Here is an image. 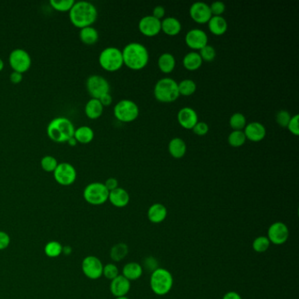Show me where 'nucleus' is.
Listing matches in <instances>:
<instances>
[{
  "label": "nucleus",
  "mask_w": 299,
  "mask_h": 299,
  "mask_svg": "<svg viewBox=\"0 0 299 299\" xmlns=\"http://www.w3.org/2000/svg\"><path fill=\"white\" fill-rule=\"evenodd\" d=\"M97 7L91 2L85 0L75 1L69 12V20L78 28L93 25L97 20Z\"/></svg>",
  "instance_id": "nucleus-1"
},
{
  "label": "nucleus",
  "mask_w": 299,
  "mask_h": 299,
  "mask_svg": "<svg viewBox=\"0 0 299 299\" xmlns=\"http://www.w3.org/2000/svg\"><path fill=\"white\" fill-rule=\"evenodd\" d=\"M121 51L124 65L132 70H140L148 64L150 52L143 44L130 42Z\"/></svg>",
  "instance_id": "nucleus-2"
},
{
  "label": "nucleus",
  "mask_w": 299,
  "mask_h": 299,
  "mask_svg": "<svg viewBox=\"0 0 299 299\" xmlns=\"http://www.w3.org/2000/svg\"><path fill=\"white\" fill-rule=\"evenodd\" d=\"M75 129V126L69 118L56 117L48 123L47 134L50 140L57 143H63L74 136Z\"/></svg>",
  "instance_id": "nucleus-3"
},
{
  "label": "nucleus",
  "mask_w": 299,
  "mask_h": 299,
  "mask_svg": "<svg viewBox=\"0 0 299 299\" xmlns=\"http://www.w3.org/2000/svg\"><path fill=\"white\" fill-rule=\"evenodd\" d=\"M154 96L161 103H173L177 101L180 97L178 82L173 78H161L155 85Z\"/></svg>",
  "instance_id": "nucleus-4"
},
{
  "label": "nucleus",
  "mask_w": 299,
  "mask_h": 299,
  "mask_svg": "<svg viewBox=\"0 0 299 299\" xmlns=\"http://www.w3.org/2000/svg\"><path fill=\"white\" fill-rule=\"evenodd\" d=\"M150 288L157 296H165L173 288L174 278L168 269L163 268H156L151 273Z\"/></svg>",
  "instance_id": "nucleus-5"
},
{
  "label": "nucleus",
  "mask_w": 299,
  "mask_h": 299,
  "mask_svg": "<svg viewBox=\"0 0 299 299\" xmlns=\"http://www.w3.org/2000/svg\"><path fill=\"white\" fill-rule=\"evenodd\" d=\"M98 63L101 68L106 71H118L124 65L121 49L116 47L104 48L98 56Z\"/></svg>",
  "instance_id": "nucleus-6"
},
{
  "label": "nucleus",
  "mask_w": 299,
  "mask_h": 299,
  "mask_svg": "<svg viewBox=\"0 0 299 299\" xmlns=\"http://www.w3.org/2000/svg\"><path fill=\"white\" fill-rule=\"evenodd\" d=\"M113 114L118 121L131 123L140 115V108L133 100L122 99L113 107Z\"/></svg>",
  "instance_id": "nucleus-7"
},
{
  "label": "nucleus",
  "mask_w": 299,
  "mask_h": 299,
  "mask_svg": "<svg viewBox=\"0 0 299 299\" xmlns=\"http://www.w3.org/2000/svg\"><path fill=\"white\" fill-rule=\"evenodd\" d=\"M83 196L86 202L92 206H101L108 201L109 190L106 189L104 183L93 182L84 188Z\"/></svg>",
  "instance_id": "nucleus-8"
},
{
  "label": "nucleus",
  "mask_w": 299,
  "mask_h": 299,
  "mask_svg": "<svg viewBox=\"0 0 299 299\" xmlns=\"http://www.w3.org/2000/svg\"><path fill=\"white\" fill-rule=\"evenodd\" d=\"M85 86L91 97L97 99L105 94L110 93L111 89L108 80L104 78L103 76L97 74L89 76L85 83Z\"/></svg>",
  "instance_id": "nucleus-9"
},
{
  "label": "nucleus",
  "mask_w": 299,
  "mask_h": 299,
  "mask_svg": "<svg viewBox=\"0 0 299 299\" xmlns=\"http://www.w3.org/2000/svg\"><path fill=\"white\" fill-rule=\"evenodd\" d=\"M10 66L13 71L25 73L30 69L32 65V58L30 54L23 48H15L11 51L9 55Z\"/></svg>",
  "instance_id": "nucleus-10"
},
{
  "label": "nucleus",
  "mask_w": 299,
  "mask_h": 299,
  "mask_svg": "<svg viewBox=\"0 0 299 299\" xmlns=\"http://www.w3.org/2000/svg\"><path fill=\"white\" fill-rule=\"evenodd\" d=\"M54 173V178L57 184L63 186H69L74 184L77 179V169L69 162H60Z\"/></svg>",
  "instance_id": "nucleus-11"
},
{
  "label": "nucleus",
  "mask_w": 299,
  "mask_h": 299,
  "mask_svg": "<svg viewBox=\"0 0 299 299\" xmlns=\"http://www.w3.org/2000/svg\"><path fill=\"white\" fill-rule=\"evenodd\" d=\"M103 263L96 256H87L82 262L83 273L91 280L99 279L103 276Z\"/></svg>",
  "instance_id": "nucleus-12"
},
{
  "label": "nucleus",
  "mask_w": 299,
  "mask_h": 299,
  "mask_svg": "<svg viewBox=\"0 0 299 299\" xmlns=\"http://www.w3.org/2000/svg\"><path fill=\"white\" fill-rule=\"evenodd\" d=\"M290 236V230L284 222L277 221L268 228V237L270 243L281 246L286 243Z\"/></svg>",
  "instance_id": "nucleus-13"
},
{
  "label": "nucleus",
  "mask_w": 299,
  "mask_h": 299,
  "mask_svg": "<svg viewBox=\"0 0 299 299\" xmlns=\"http://www.w3.org/2000/svg\"><path fill=\"white\" fill-rule=\"evenodd\" d=\"M138 28L140 34L146 37H155L162 32L161 20L152 15L142 17L138 23Z\"/></svg>",
  "instance_id": "nucleus-14"
},
{
  "label": "nucleus",
  "mask_w": 299,
  "mask_h": 299,
  "mask_svg": "<svg viewBox=\"0 0 299 299\" xmlns=\"http://www.w3.org/2000/svg\"><path fill=\"white\" fill-rule=\"evenodd\" d=\"M190 16L192 20L197 24H207L212 17L210 5L205 2H195L190 6Z\"/></svg>",
  "instance_id": "nucleus-15"
},
{
  "label": "nucleus",
  "mask_w": 299,
  "mask_h": 299,
  "mask_svg": "<svg viewBox=\"0 0 299 299\" xmlns=\"http://www.w3.org/2000/svg\"><path fill=\"white\" fill-rule=\"evenodd\" d=\"M184 41L188 47L194 51L200 50L208 44V35L202 29L193 28L186 34Z\"/></svg>",
  "instance_id": "nucleus-16"
},
{
  "label": "nucleus",
  "mask_w": 299,
  "mask_h": 299,
  "mask_svg": "<svg viewBox=\"0 0 299 299\" xmlns=\"http://www.w3.org/2000/svg\"><path fill=\"white\" fill-rule=\"evenodd\" d=\"M178 121L179 125L184 129L192 130L198 122V115L193 108L185 106L179 110V112H178Z\"/></svg>",
  "instance_id": "nucleus-17"
},
{
  "label": "nucleus",
  "mask_w": 299,
  "mask_h": 299,
  "mask_svg": "<svg viewBox=\"0 0 299 299\" xmlns=\"http://www.w3.org/2000/svg\"><path fill=\"white\" fill-rule=\"evenodd\" d=\"M246 140L252 142H260L264 140L267 134V130L264 125L260 122L253 121L246 124L243 129Z\"/></svg>",
  "instance_id": "nucleus-18"
},
{
  "label": "nucleus",
  "mask_w": 299,
  "mask_h": 299,
  "mask_svg": "<svg viewBox=\"0 0 299 299\" xmlns=\"http://www.w3.org/2000/svg\"><path fill=\"white\" fill-rule=\"evenodd\" d=\"M131 290V282L124 278L122 275H118L117 278L111 281L110 290L115 297L127 296Z\"/></svg>",
  "instance_id": "nucleus-19"
},
{
  "label": "nucleus",
  "mask_w": 299,
  "mask_h": 299,
  "mask_svg": "<svg viewBox=\"0 0 299 299\" xmlns=\"http://www.w3.org/2000/svg\"><path fill=\"white\" fill-rule=\"evenodd\" d=\"M108 200L117 208H123L130 202V195L124 188L118 187L109 192Z\"/></svg>",
  "instance_id": "nucleus-20"
},
{
  "label": "nucleus",
  "mask_w": 299,
  "mask_h": 299,
  "mask_svg": "<svg viewBox=\"0 0 299 299\" xmlns=\"http://www.w3.org/2000/svg\"><path fill=\"white\" fill-rule=\"evenodd\" d=\"M168 216V210L164 205L156 203L147 210V218L151 223L160 224L165 220Z\"/></svg>",
  "instance_id": "nucleus-21"
},
{
  "label": "nucleus",
  "mask_w": 299,
  "mask_h": 299,
  "mask_svg": "<svg viewBox=\"0 0 299 299\" xmlns=\"http://www.w3.org/2000/svg\"><path fill=\"white\" fill-rule=\"evenodd\" d=\"M168 153L175 159H181L187 152V145L182 138L175 137L168 142Z\"/></svg>",
  "instance_id": "nucleus-22"
},
{
  "label": "nucleus",
  "mask_w": 299,
  "mask_h": 299,
  "mask_svg": "<svg viewBox=\"0 0 299 299\" xmlns=\"http://www.w3.org/2000/svg\"><path fill=\"white\" fill-rule=\"evenodd\" d=\"M162 31L168 36H176L182 30V24L179 19L175 17H166L161 20Z\"/></svg>",
  "instance_id": "nucleus-23"
},
{
  "label": "nucleus",
  "mask_w": 299,
  "mask_h": 299,
  "mask_svg": "<svg viewBox=\"0 0 299 299\" xmlns=\"http://www.w3.org/2000/svg\"><path fill=\"white\" fill-rule=\"evenodd\" d=\"M207 24L210 32L216 36L225 35L228 31V21L223 16H212Z\"/></svg>",
  "instance_id": "nucleus-24"
},
{
  "label": "nucleus",
  "mask_w": 299,
  "mask_h": 299,
  "mask_svg": "<svg viewBox=\"0 0 299 299\" xmlns=\"http://www.w3.org/2000/svg\"><path fill=\"white\" fill-rule=\"evenodd\" d=\"M143 274V267L138 262H128L122 268V276L128 280L136 281Z\"/></svg>",
  "instance_id": "nucleus-25"
},
{
  "label": "nucleus",
  "mask_w": 299,
  "mask_h": 299,
  "mask_svg": "<svg viewBox=\"0 0 299 299\" xmlns=\"http://www.w3.org/2000/svg\"><path fill=\"white\" fill-rule=\"evenodd\" d=\"M203 60L198 52L190 51L183 58V65L189 71H196L201 68Z\"/></svg>",
  "instance_id": "nucleus-26"
},
{
  "label": "nucleus",
  "mask_w": 299,
  "mask_h": 299,
  "mask_svg": "<svg viewBox=\"0 0 299 299\" xmlns=\"http://www.w3.org/2000/svg\"><path fill=\"white\" fill-rule=\"evenodd\" d=\"M157 64H158V68L162 73L170 74L171 72L174 71L176 65H177V61H176L174 55L167 52V53L162 54L159 56Z\"/></svg>",
  "instance_id": "nucleus-27"
},
{
  "label": "nucleus",
  "mask_w": 299,
  "mask_h": 299,
  "mask_svg": "<svg viewBox=\"0 0 299 299\" xmlns=\"http://www.w3.org/2000/svg\"><path fill=\"white\" fill-rule=\"evenodd\" d=\"M104 106L100 103L99 99L92 98L88 100L87 103L84 106V112L88 118L91 119H96L101 117L103 114Z\"/></svg>",
  "instance_id": "nucleus-28"
},
{
  "label": "nucleus",
  "mask_w": 299,
  "mask_h": 299,
  "mask_svg": "<svg viewBox=\"0 0 299 299\" xmlns=\"http://www.w3.org/2000/svg\"><path fill=\"white\" fill-rule=\"evenodd\" d=\"M79 38L82 42L85 45H93L97 43V41H98L99 34L96 28L92 26H90V27L80 28Z\"/></svg>",
  "instance_id": "nucleus-29"
},
{
  "label": "nucleus",
  "mask_w": 299,
  "mask_h": 299,
  "mask_svg": "<svg viewBox=\"0 0 299 299\" xmlns=\"http://www.w3.org/2000/svg\"><path fill=\"white\" fill-rule=\"evenodd\" d=\"M93 129L89 126H81L75 129L74 138L79 143L88 144L91 142L94 139Z\"/></svg>",
  "instance_id": "nucleus-30"
},
{
  "label": "nucleus",
  "mask_w": 299,
  "mask_h": 299,
  "mask_svg": "<svg viewBox=\"0 0 299 299\" xmlns=\"http://www.w3.org/2000/svg\"><path fill=\"white\" fill-rule=\"evenodd\" d=\"M128 252H129V248L128 245L123 242H119L112 246L110 250V257L113 262H120L128 256Z\"/></svg>",
  "instance_id": "nucleus-31"
},
{
  "label": "nucleus",
  "mask_w": 299,
  "mask_h": 299,
  "mask_svg": "<svg viewBox=\"0 0 299 299\" xmlns=\"http://www.w3.org/2000/svg\"><path fill=\"white\" fill-rule=\"evenodd\" d=\"M178 91L182 96L189 97L196 92V84L191 79H184L178 83Z\"/></svg>",
  "instance_id": "nucleus-32"
},
{
  "label": "nucleus",
  "mask_w": 299,
  "mask_h": 299,
  "mask_svg": "<svg viewBox=\"0 0 299 299\" xmlns=\"http://www.w3.org/2000/svg\"><path fill=\"white\" fill-rule=\"evenodd\" d=\"M229 125L233 130L237 131H243L244 128L246 125V117L241 112H235L231 116L229 119Z\"/></svg>",
  "instance_id": "nucleus-33"
},
{
  "label": "nucleus",
  "mask_w": 299,
  "mask_h": 299,
  "mask_svg": "<svg viewBox=\"0 0 299 299\" xmlns=\"http://www.w3.org/2000/svg\"><path fill=\"white\" fill-rule=\"evenodd\" d=\"M63 246L62 244L58 241H49L48 243L46 244L44 247V252L46 256L50 258H56L63 254Z\"/></svg>",
  "instance_id": "nucleus-34"
},
{
  "label": "nucleus",
  "mask_w": 299,
  "mask_h": 299,
  "mask_svg": "<svg viewBox=\"0 0 299 299\" xmlns=\"http://www.w3.org/2000/svg\"><path fill=\"white\" fill-rule=\"evenodd\" d=\"M228 141L230 146L240 147L246 143V138L243 131L233 130L228 135Z\"/></svg>",
  "instance_id": "nucleus-35"
},
{
  "label": "nucleus",
  "mask_w": 299,
  "mask_h": 299,
  "mask_svg": "<svg viewBox=\"0 0 299 299\" xmlns=\"http://www.w3.org/2000/svg\"><path fill=\"white\" fill-rule=\"evenodd\" d=\"M270 245H271V243L268 240V237L259 236L253 241V250H254V251H256V253L262 254V253L268 251Z\"/></svg>",
  "instance_id": "nucleus-36"
},
{
  "label": "nucleus",
  "mask_w": 299,
  "mask_h": 299,
  "mask_svg": "<svg viewBox=\"0 0 299 299\" xmlns=\"http://www.w3.org/2000/svg\"><path fill=\"white\" fill-rule=\"evenodd\" d=\"M50 6L52 8L59 12H68L71 9L75 0H50Z\"/></svg>",
  "instance_id": "nucleus-37"
},
{
  "label": "nucleus",
  "mask_w": 299,
  "mask_h": 299,
  "mask_svg": "<svg viewBox=\"0 0 299 299\" xmlns=\"http://www.w3.org/2000/svg\"><path fill=\"white\" fill-rule=\"evenodd\" d=\"M58 163L59 162H58L56 157L49 156V155L43 156L41 160V168L46 172L55 171V169H56V167L58 165Z\"/></svg>",
  "instance_id": "nucleus-38"
},
{
  "label": "nucleus",
  "mask_w": 299,
  "mask_h": 299,
  "mask_svg": "<svg viewBox=\"0 0 299 299\" xmlns=\"http://www.w3.org/2000/svg\"><path fill=\"white\" fill-rule=\"evenodd\" d=\"M200 55L202 58L203 62L205 61V62L210 63L215 59L216 50L214 47H212V45L207 44L206 46L200 50Z\"/></svg>",
  "instance_id": "nucleus-39"
},
{
  "label": "nucleus",
  "mask_w": 299,
  "mask_h": 299,
  "mask_svg": "<svg viewBox=\"0 0 299 299\" xmlns=\"http://www.w3.org/2000/svg\"><path fill=\"white\" fill-rule=\"evenodd\" d=\"M118 275H119L118 268L114 263H108L106 266H104L103 276L106 279L113 280L114 278L118 277Z\"/></svg>",
  "instance_id": "nucleus-40"
},
{
  "label": "nucleus",
  "mask_w": 299,
  "mask_h": 299,
  "mask_svg": "<svg viewBox=\"0 0 299 299\" xmlns=\"http://www.w3.org/2000/svg\"><path fill=\"white\" fill-rule=\"evenodd\" d=\"M290 118H291V115H290V112L286 110H281L277 113V117H276L277 122L281 128H287Z\"/></svg>",
  "instance_id": "nucleus-41"
},
{
  "label": "nucleus",
  "mask_w": 299,
  "mask_h": 299,
  "mask_svg": "<svg viewBox=\"0 0 299 299\" xmlns=\"http://www.w3.org/2000/svg\"><path fill=\"white\" fill-rule=\"evenodd\" d=\"M299 116L298 114H295L290 118L289 124L287 126L288 130L295 136L299 135V127H298Z\"/></svg>",
  "instance_id": "nucleus-42"
},
{
  "label": "nucleus",
  "mask_w": 299,
  "mask_h": 299,
  "mask_svg": "<svg viewBox=\"0 0 299 299\" xmlns=\"http://www.w3.org/2000/svg\"><path fill=\"white\" fill-rule=\"evenodd\" d=\"M192 131L197 136H205V135L208 134V124L205 121H198L194 127Z\"/></svg>",
  "instance_id": "nucleus-43"
},
{
  "label": "nucleus",
  "mask_w": 299,
  "mask_h": 299,
  "mask_svg": "<svg viewBox=\"0 0 299 299\" xmlns=\"http://www.w3.org/2000/svg\"><path fill=\"white\" fill-rule=\"evenodd\" d=\"M212 16H222L226 11V5L221 1H215L210 6Z\"/></svg>",
  "instance_id": "nucleus-44"
},
{
  "label": "nucleus",
  "mask_w": 299,
  "mask_h": 299,
  "mask_svg": "<svg viewBox=\"0 0 299 299\" xmlns=\"http://www.w3.org/2000/svg\"><path fill=\"white\" fill-rule=\"evenodd\" d=\"M144 268H146L147 271L152 272L155 271L156 268H159L158 266V262L153 256H148L144 260Z\"/></svg>",
  "instance_id": "nucleus-45"
},
{
  "label": "nucleus",
  "mask_w": 299,
  "mask_h": 299,
  "mask_svg": "<svg viewBox=\"0 0 299 299\" xmlns=\"http://www.w3.org/2000/svg\"><path fill=\"white\" fill-rule=\"evenodd\" d=\"M11 239L8 234L3 231H0V251L7 250L9 246Z\"/></svg>",
  "instance_id": "nucleus-46"
},
{
  "label": "nucleus",
  "mask_w": 299,
  "mask_h": 299,
  "mask_svg": "<svg viewBox=\"0 0 299 299\" xmlns=\"http://www.w3.org/2000/svg\"><path fill=\"white\" fill-rule=\"evenodd\" d=\"M165 13L166 10L164 7H162V6H157V7L154 8L153 14H152V16H154L156 19L161 20L162 19H164Z\"/></svg>",
  "instance_id": "nucleus-47"
},
{
  "label": "nucleus",
  "mask_w": 299,
  "mask_h": 299,
  "mask_svg": "<svg viewBox=\"0 0 299 299\" xmlns=\"http://www.w3.org/2000/svg\"><path fill=\"white\" fill-rule=\"evenodd\" d=\"M105 186H106V189L109 190L110 191H112V190H115L118 187V181L114 178H110L106 180L105 183Z\"/></svg>",
  "instance_id": "nucleus-48"
},
{
  "label": "nucleus",
  "mask_w": 299,
  "mask_h": 299,
  "mask_svg": "<svg viewBox=\"0 0 299 299\" xmlns=\"http://www.w3.org/2000/svg\"><path fill=\"white\" fill-rule=\"evenodd\" d=\"M10 80L13 84H19L23 79V74L19 73V72L13 71L10 74Z\"/></svg>",
  "instance_id": "nucleus-49"
},
{
  "label": "nucleus",
  "mask_w": 299,
  "mask_h": 299,
  "mask_svg": "<svg viewBox=\"0 0 299 299\" xmlns=\"http://www.w3.org/2000/svg\"><path fill=\"white\" fill-rule=\"evenodd\" d=\"M98 99H99L100 103L102 104V106H103L104 107H105V106H111L112 103V95L110 93L105 94L102 97H100Z\"/></svg>",
  "instance_id": "nucleus-50"
},
{
  "label": "nucleus",
  "mask_w": 299,
  "mask_h": 299,
  "mask_svg": "<svg viewBox=\"0 0 299 299\" xmlns=\"http://www.w3.org/2000/svg\"><path fill=\"white\" fill-rule=\"evenodd\" d=\"M222 299H242V297L236 291H228L225 294Z\"/></svg>",
  "instance_id": "nucleus-51"
},
{
  "label": "nucleus",
  "mask_w": 299,
  "mask_h": 299,
  "mask_svg": "<svg viewBox=\"0 0 299 299\" xmlns=\"http://www.w3.org/2000/svg\"><path fill=\"white\" fill-rule=\"evenodd\" d=\"M67 142H68V144H69V146H75L76 145L78 144V141H77V140H76L75 138H74V136L70 138V139H69V140H68Z\"/></svg>",
  "instance_id": "nucleus-52"
},
{
  "label": "nucleus",
  "mask_w": 299,
  "mask_h": 299,
  "mask_svg": "<svg viewBox=\"0 0 299 299\" xmlns=\"http://www.w3.org/2000/svg\"><path fill=\"white\" fill-rule=\"evenodd\" d=\"M71 252L72 250L70 246H66L63 248V253H64V255H66V256H68V255H69Z\"/></svg>",
  "instance_id": "nucleus-53"
},
{
  "label": "nucleus",
  "mask_w": 299,
  "mask_h": 299,
  "mask_svg": "<svg viewBox=\"0 0 299 299\" xmlns=\"http://www.w3.org/2000/svg\"><path fill=\"white\" fill-rule=\"evenodd\" d=\"M4 67H5V63H4L3 60L1 59V57H0V72L3 70Z\"/></svg>",
  "instance_id": "nucleus-54"
},
{
  "label": "nucleus",
  "mask_w": 299,
  "mask_h": 299,
  "mask_svg": "<svg viewBox=\"0 0 299 299\" xmlns=\"http://www.w3.org/2000/svg\"><path fill=\"white\" fill-rule=\"evenodd\" d=\"M115 299H129L127 296H121V297H116Z\"/></svg>",
  "instance_id": "nucleus-55"
}]
</instances>
